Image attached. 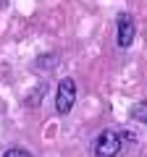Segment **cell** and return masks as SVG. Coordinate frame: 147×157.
<instances>
[{
	"instance_id": "6da1fadb",
	"label": "cell",
	"mask_w": 147,
	"mask_h": 157,
	"mask_svg": "<svg viewBox=\"0 0 147 157\" xmlns=\"http://www.w3.org/2000/svg\"><path fill=\"white\" fill-rule=\"evenodd\" d=\"M76 105V81L71 76L61 78V84L55 89V113L58 115H68Z\"/></svg>"
},
{
	"instance_id": "7a4b0ae2",
	"label": "cell",
	"mask_w": 147,
	"mask_h": 157,
	"mask_svg": "<svg viewBox=\"0 0 147 157\" xmlns=\"http://www.w3.org/2000/svg\"><path fill=\"white\" fill-rule=\"evenodd\" d=\"M124 149L118 131H102L92 144V155L95 157H118V152Z\"/></svg>"
},
{
	"instance_id": "3957f363",
	"label": "cell",
	"mask_w": 147,
	"mask_h": 157,
	"mask_svg": "<svg viewBox=\"0 0 147 157\" xmlns=\"http://www.w3.org/2000/svg\"><path fill=\"white\" fill-rule=\"evenodd\" d=\"M134 37H137V24H134V16L129 13H118L116 18V45L121 50H129L134 45Z\"/></svg>"
},
{
	"instance_id": "277c9868",
	"label": "cell",
	"mask_w": 147,
	"mask_h": 157,
	"mask_svg": "<svg viewBox=\"0 0 147 157\" xmlns=\"http://www.w3.org/2000/svg\"><path fill=\"white\" fill-rule=\"evenodd\" d=\"M58 60H61L58 52H47V55H40L34 60V68H37V71H53V68L58 66Z\"/></svg>"
},
{
	"instance_id": "5b68a950",
	"label": "cell",
	"mask_w": 147,
	"mask_h": 157,
	"mask_svg": "<svg viewBox=\"0 0 147 157\" xmlns=\"http://www.w3.org/2000/svg\"><path fill=\"white\" fill-rule=\"evenodd\" d=\"M45 94H47V84H37V86H34V92L26 97V105H29V107L40 105V100H42Z\"/></svg>"
},
{
	"instance_id": "8992f818",
	"label": "cell",
	"mask_w": 147,
	"mask_h": 157,
	"mask_svg": "<svg viewBox=\"0 0 147 157\" xmlns=\"http://www.w3.org/2000/svg\"><path fill=\"white\" fill-rule=\"evenodd\" d=\"M131 118H134L137 123L147 126V102H137V105L131 107Z\"/></svg>"
},
{
	"instance_id": "52a82bcc",
	"label": "cell",
	"mask_w": 147,
	"mask_h": 157,
	"mask_svg": "<svg viewBox=\"0 0 147 157\" xmlns=\"http://www.w3.org/2000/svg\"><path fill=\"white\" fill-rule=\"evenodd\" d=\"M3 157H34V155L29 149H24V147H11V149H6Z\"/></svg>"
}]
</instances>
